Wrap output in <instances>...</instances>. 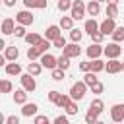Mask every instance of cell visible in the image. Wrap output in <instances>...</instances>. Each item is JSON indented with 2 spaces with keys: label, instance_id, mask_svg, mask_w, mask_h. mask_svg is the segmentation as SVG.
Instances as JSON below:
<instances>
[{
  "label": "cell",
  "instance_id": "cell-1",
  "mask_svg": "<svg viewBox=\"0 0 124 124\" xmlns=\"http://www.w3.org/2000/svg\"><path fill=\"white\" fill-rule=\"evenodd\" d=\"M85 91H87V83L85 81H76L72 87H70V97L74 101H81L85 97Z\"/></svg>",
  "mask_w": 124,
  "mask_h": 124
},
{
  "label": "cell",
  "instance_id": "cell-2",
  "mask_svg": "<svg viewBox=\"0 0 124 124\" xmlns=\"http://www.w3.org/2000/svg\"><path fill=\"white\" fill-rule=\"evenodd\" d=\"M85 12H87V6H85L81 0H74V4H72V10H70V16H72L74 19H83Z\"/></svg>",
  "mask_w": 124,
  "mask_h": 124
},
{
  "label": "cell",
  "instance_id": "cell-3",
  "mask_svg": "<svg viewBox=\"0 0 124 124\" xmlns=\"http://www.w3.org/2000/svg\"><path fill=\"white\" fill-rule=\"evenodd\" d=\"M19 81H21V85H23V89H25L27 93H33V91L37 89L35 76H31V74H21V76H19Z\"/></svg>",
  "mask_w": 124,
  "mask_h": 124
},
{
  "label": "cell",
  "instance_id": "cell-4",
  "mask_svg": "<svg viewBox=\"0 0 124 124\" xmlns=\"http://www.w3.org/2000/svg\"><path fill=\"white\" fill-rule=\"evenodd\" d=\"M120 52H122V46H120L118 43H114V41H112V43H108V45L105 46V52H103V54H105L108 60H112V58H118V56H120Z\"/></svg>",
  "mask_w": 124,
  "mask_h": 124
},
{
  "label": "cell",
  "instance_id": "cell-5",
  "mask_svg": "<svg viewBox=\"0 0 124 124\" xmlns=\"http://www.w3.org/2000/svg\"><path fill=\"white\" fill-rule=\"evenodd\" d=\"M39 62H41L43 68H46V70H54V68H58V58L52 56V54H48V52H45V54L39 58Z\"/></svg>",
  "mask_w": 124,
  "mask_h": 124
},
{
  "label": "cell",
  "instance_id": "cell-6",
  "mask_svg": "<svg viewBox=\"0 0 124 124\" xmlns=\"http://www.w3.org/2000/svg\"><path fill=\"white\" fill-rule=\"evenodd\" d=\"M103 52H105V46H101L99 43H91V45L87 46V50H85V54H87V58H89V60L99 58Z\"/></svg>",
  "mask_w": 124,
  "mask_h": 124
},
{
  "label": "cell",
  "instance_id": "cell-7",
  "mask_svg": "<svg viewBox=\"0 0 124 124\" xmlns=\"http://www.w3.org/2000/svg\"><path fill=\"white\" fill-rule=\"evenodd\" d=\"M110 118H112V122L124 120V103H116V105L110 107Z\"/></svg>",
  "mask_w": 124,
  "mask_h": 124
},
{
  "label": "cell",
  "instance_id": "cell-8",
  "mask_svg": "<svg viewBox=\"0 0 124 124\" xmlns=\"http://www.w3.org/2000/svg\"><path fill=\"white\" fill-rule=\"evenodd\" d=\"M114 29H116V23H114V19L112 17H107L105 21H101V25H99V31L107 37V35H112L114 33Z\"/></svg>",
  "mask_w": 124,
  "mask_h": 124
},
{
  "label": "cell",
  "instance_id": "cell-9",
  "mask_svg": "<svg viewBox=\"0 0 124 124\" xmlns=\"http://www.w3.org/2000/svg\"><path fill=\"white\" fill-rule=\"evenodd\" d=\"M16 21H17L19 25H31V23L35 21V17H33L31 12L23 10V12H17V14H16Z\"/></svg>",
  "mask_w": 124,
  "mask_h": 124
},
{
  "label": "cell",
  "instance_id": "cell-10",
  "mask_svg": "<svg viewBox=\"0 0 124 124\" xmlns=\"http://www.w3.org/2000/svg\"><path fill=\"white\" fill-rule=\"evenodd\" d=\"M62 54H66L68 58H78V56L81 54V48L78 46V43H70V45H66V46H64Z\"/></svg>",
  "mask_w": 124,
  "mask_h": 124
},
{
  "label": "cell",
  "instance_id": "cell-11",
  "mask_svg": "<svg viewBox=\"0 0 124 124\" xmlns=\"http://www.w3.org/2000/svg\"><path fill=\"white\" fill-rule=\"evenodd\" d=\"M105 72H107V74H118V72H122V62H120L118 58L108 60L107 66H105Z\"/></svg>",
  "mask_w": 124,
  "mask_h": 124
},
{
  "label": "cell",
  "instance_id": "cell-12",
  "mask_svg": "<svg viewBox=\"0 0 124 124\" xmlns=\"http://www.w3.org/2000/svg\"><path fill=\"white\" fill-rule=\"evenodd\" d=\"M45 37H46L48 41H54V39L62 37V27H60V25H48V27H46Z\"/></svg>",
  "mask_w": 124,
  "mask_h": 124
},
{
  "label": "cell",
  "instance_id": "cell-13",
  "mask_svg": "<svg viewBox=\"0 0 124 124\" xmlns=\"http://www.w3.org/2000/svg\"><path fill=\"white\" fill-rule=\"evenodd\" d=\"M4 72H6L8 76H21V66H19L17 62H8V64L4 66Z\"/></svg>",
  "mask_w": 124,
  "mask_h": 124
},
{
  "label": "cell",
  "instance_id": "cell-14",
  "mask_svg": "<svg viewBox=\"0 0 124 124\" xmlns=\"http://www.w3.org/2000/svg\"><path fill=\"white\" fill-rule=\"evenodd\" d=\"M37 110H39L37 103H25L21 108V114L23 116H37Z\"/></svg>",
  "mask_w": 124,
  "mask_h": 124
},
{
  "label": "cell",
  "instance_id": "cell-15",
  "mask_svg": "<svg viewBox=\"0 0 124 124\" xmlns=\"http://www.w3.org/2000/svg\"><path fill=\"white\" fill-rule=\"evenodd\" d=\"M14 29H16V21H14L12 17H6V19L2 21V33H4V35H12Z\"/></svg>",
  "mask_w": 124,
  "mask_h": 124
},
{
  "label": "cell",
  "instance_id": "cell-16",
  "mask_svg": "<svg viewBox=\"0 0 124 124\" xmlns=\"http://www.w3.org/2000/svg\"><path fill=\"white\" fill-rule=\"evenodd\" d=\"M4 56H6L10 62H16V60L19 58V48H17V46H6Z\"/></svg>",
  "mask_w": 124,
  "mask_h": 124
},
{
  "label": "cell",
  "instance_id": "cell-17",
  "mask_svg": "<svg viewBox=\"0 0 124 124\" xmlns=\"http://www.w3.org/2000/svg\"><path fill=\"white\" fill-rule=\"evenodd\" d=\"M41 72H43V64H41V62L31 60V62L27 64V74H31V76H35V78H37Z\"/></svg>",
  "mask_w": 124,
  "mask_h": 124
},
{
  "label": "cell",
  "instance_id": "cell-18",
  "mask_svg": "<svg viewBox=\"0 0 124 124\" xmlns=\"http://www.w3.org/2000/svg\"><path fill=\"white\" fill-rule=\"evenodd\" d=\"M25 8H37V10H45L48 0H23Z\"/></svg>",
  "mask_w": 124,
  "mask_h": 124
},
{
  "label": "cell",
  "instance_id": "cell-19",
  "mask_svg": "<svg viewBox=\"0 0 124 124\" xmlns=\"http://www.w3.org/2000/svg\"><path fill=\"white\" fill-rule=\"evenodd\" d=\"M99 25H101V23H97V21H95V17H91V19H87V21H85V27H83V29H85L89 35H93V33H97V31H99Z\"/></svg>",
  "mask_w": 124,
  "mask_h": 124
},
{
  "label": "cell",
  "instance_id": "cell-20",
  "mask_svg": "<svg viewBox=\"0 0 124 124\" xmlns=\"http://www.w3.org/2000/svg\"><path fill=\"white\" fill-rule=\"evenodd\" d=\"M23 39H25V43H27L29 46H35V45H39V43H41V39H43V37H41L39 33H27Z\"/></svg>",
  "mask_w": 124,
  "mask_h": 124
},
{
  "label": "cell",
  "instance_id": "cell-21",
  "mask_svg": "<svg viewBox=\"0 0 124 124\" xmlns=\"http://www.w3.org/2000/svg\"><path fill=\"white\" fill-rule=\"evenodd\" d=\"M14 101H16L17 105H25V103H27V91H25V89H16Z\"/></svg>",
  "mask_w": 124,
  "mask_h": 124
},
{
  "label": "cell",
  "instance_id": "cell-22",
  "mask_svg": "<svg viewBox=\"0 0 124 124\" xmlns=\"http://www.w3.org/2000/svg\"><path fill=\"white\" fill-rule=\"evenodd\" d=\"M99 12H101V4H99L97 0H91V2L87 4V14L95 17V16H99Z\"/></svg>",
  "mask_w": 124,
  "mask_h": 124
},
{
  "label": "cell",
  "instance_id": "cell-23",
  "mask_svg": "<svg viewBox=\"0 0 124 124\" xmlns=\"http://www.w3.org/2000/svg\"><path fill=\"white\" fill-rule=\"evenodd\" d=\"M60 27L72 31V29H74V17H72V16H62V17H60Z\"/></svg>",
  "mask_w": 124,
  "mask_h": 124
},
{
  "label": "cell",
  "instance_id": "cell-24",
  "mask_svg": "<svg viewBox=\"0 0 124 124\" xmlns=\"http://www.w3.org/2000/svg\"><path fill=\"white\" fill-rule=\"evenodd\" d=\"M41 56H43V52H41V48H39L37 45L27 48V58H29V60H37V58H41Z\"/></svg>",
  "mask_w": 124,
  "mask_h": 124
},
{
  "label": "cell",
  "instance_id": "cell-25",
  "mask_svg": "<svg viewBox=\"0 0 124 124\" xmlns=\"http://www.w3.org/2000/svg\"><path fill=\"white\" fill-rule=\"evenodd\" d=\"M105 66H107V62H103L101 58H95V60H91V72H95V74L103 72V70H105Z\"/></svg>",
  "mask_w": 124,
  "mask_h": 124
},
{
  "label": "cell",
  "instance_id": "cell-26",
  "mask_svg": "<svg viewBox=\"0 0 124 124\" xmlns=\"http://www.w3.org/2000/svg\"><path fill=\"white\" fill-rule=\"evenodd\" d=\"M83 81L87 83V87H93L99 79H97V74L95 72H85V76H83Z\"/></svg>",
  "mask_w": 124,
  "mask_h": 124
},
{
  "label": "cell",
  "instance_id": "cell-27",
  "mask_svg": "<svg viewBox=\"0 0 124 124\" xmlns=\"http://www.w3.org/2000/svg\"><path fill=\"white\" fill-rule=\"evenodd\" d=\"M99 120V112H95L93 108H87V114H85V124H95Z\"/></svg>",
  "mask_w": 124,
  "mask_h": 124
},
{
  "label": "cell",
  "instance_id": "cell-28",
  "mask_svg": "<svg viewBox=\"0 0 124 124\" xmlns=\"http://www.w3.org/2000/svg\"><path fill=\"white\" fill-rule=\"evenodd\" d=\"M89 108H93L95 112H99V114H101V112L105 110V103H103L101 99H93V101H91V105H89Z\"/></svg>",
  "mask_w": 124,
  "mask_h": 124
},
{
  "label": "cell",
  "instance_id": "cell-29",
  "mask_svg": "<svg viewBox=\"0 0 124 124\" xmlns=\"http://www.w3.org/2000/svg\"><path fill=\"white\" fill-rule=\"evenodd\" d=\"M72 101H74V99H72L70 95H60V99L56 101V107H60V108H66V107H68Z\"/></svg>",
  "mask_w": 124,
  "mask_h": 124
},
{
  "label": "cell",
  "instance_id": "cell-30",
  "mask_svg": "<svg viewBox=\"0 0 124 124\" xmlns=\"http://www.w3.org/2000/svg\"><path fill=\"white\" fill-rule=\"evenodd\" d=\"M118 16V4H107V17H116Z\"/></svg>",
  "mask_w": 124,
  "mask_h": 124
},
{
  "label": "cell",
  "instance_id": "cell-31",
  "mask_svg": "<svg viewBox=\"0 0 124 124\" xmlns=\"http://www.w3.org/2000/svg\"><path fill=\"white\" fill-rule=\"evenodd\" d=\"M66 78V70H62V68H54L52 70V79L54 81H62Z\"/></svg>",
  "mask_w": 124,
  "mask_h": 124
},
{
  "label": "cell",
  "instance_id": "cell-32",
  "mask_svg": "<svg viewBox=\"0 0 124 124\" xmlns=\"http://www.w3.org/2000/svg\"><path fill=\"white\" fill-rule=\"evenodd\" d=\"M72 4H74V0H58V10L60 12H68V10H72Z\"/></svg>",
  "mask_w": 124,
  "mask_h": 124
},
{
  "label": "cell",
  "instance_id": "cell-33",
  "mask_svg": "<svg viewBox=\"0 0 124 124\" xmlns=\"http://www.w3.org/2000/svg\"><path fill=\"white\" fill-rule=\"evenodd\" d=\"M112 41H114V43H120V41H124V25L114 29V33H112Z\"/></svg>",
  "mask_w": 124,
  "mask_h": 124
},
{
  "label": "cell",
  "instance_id": "cell-34",
  "mask_svg": "<svg viewBox=\"0 0 124 124\" xmlns=\"http://www.w3.org/2000/svg\"><path fill=\"white\" fill-rule=\"evenodd\" d=\"M50 45H52V41H48L46 37H43V39H41V43H39L37 46H39V48H41V52L45 54V52H46V50L50 48Z\"/></svg>",
  "mask_w": 124,
  "mask_h": 124
},
{
  "label": "cell",
  "instance_id": "cell-35",
  "mask_svg": "<svg viewBox=\"0 0 124 124\" xmlns=\"http://www.w3.org/2000/svg\"><path fill=\"white\" fill-rule=\"evenodd\" d=\"M12 89H14V85H12L10 79H2V81H0V91H2V93H10Z\"/></svg>",
  "mask_w": 124,
  "mask_h": 124
},
{
  "label": "cell",
  "instance_id": "cell-36",
  "mask_svg": "<svg viewBox=\"0 0 124 124\" xmlns=\"http://www.w3.org/2000/svg\"><path fill=\"white\" fill-rule=\"evenodd\" d=\"M81 37H83V33H81L79 29H72V31H70V39H72V43H79Z\"/></svg>",
  "mask_w": 124,
  "mask_h": 124
},
{
  "label": "cell",
  "instance_id": "cell-37",
  "mask_svg": "<svg viewBox=\"0 0 124 124\" xmlns=\"http://www.w3.org/2000/svg\"><path fill=\"white\" fill-rule=\"evenodd\" d=\"M58 68H62V70H68V68H70V58H68L66 54H62V56L58 58Z\"/></svg>",
  "mask_w": 124,
  "mask_h": 124
},
{
  "label": "cell",
  "instance_id": "cell-38",
  "mask_svg": "<svg viewBox=\"0 0 124 124\" xmlns=\"http://www.w3.org/2000/svg\"><path fill=\"white\" fill-rule=\"evenodd\" d=\"M78 110H79V108H78V103H76V101H72V103L66 107V114H68V116H74V114H78Z\"/></svg>",
  "mask_w": 124,
  "mask_h": 124
},
{
  "label": "cell",
  "instance_id": "cell-39",
  "mask_svg": "<svg viewBox=\"0 0 124 124\" xmlns=\"http://www.w3.org/2000/svg\"><path fill=\"white\" fill-rule=\"evenodd\" d=\"M14 35H16V37H25V35H27L25 25H19V23H17V25H16V29H14Z\"/></svg>",
  "mask_w": 124,
  "mask_h": 124
},
{
  "label": "cell",
  "instance_id": "cell-40",
  "mask_svg": "<svg viewBox=\"0 0 124 124\" xmlns=\"http://www.w3.org/2000/svg\"><path fill=\"white\" fill-rule=\"evenodd\" d=\"M66 45H68V43H66V39H64V37H58V39H54V41H52V46L62 48V50H64V46H66Z\"/></svg>",
  "mask_w": 124,
  "mask_h": 124
},
{
  "label": "cell",
  "instance_id": "cell-41",
  "mask_svg": "<svg viewBox=\"0 0 124 124\" xmlns=\"http://www.w3.org/2000/svg\"><path fill=\"white\" fill-rule=\"evenodd\" d=\"M60 95H62V93H60V91H56V89H52V91H48V101H50V103H54V105H56V101H58V99H60Z\"/></svg>",
  "mask_w": 124,
  "mask_h": 124
},
{
  "label": "cell",
  "instance_id": "cell-42",
  "mask_svg": "<svg viewBox=\"0 0 124 124\" xmlns=\"http://www.w3.org/2000/svg\"><path fill=\"white\" fill-rule=\"evenodd\" d=\"M35 124H52V122L48 120V116H45V114H37V116H35Z\"/></svg>",
  "mask_w": 124,
  "mask_h": 124
},
{
  "label": "cell",
  "instance_id": "cell-43",
  "mask_svg": "<svg viewBox=\"0 0 124 124\" xmlns=\"http://www.w3.org/2000/svg\"><path fill=\"white\" fill-rule=\"evenodd\" d=\"M91 91H93V93H95V95H101V93H103V91H105V85H103V83H101V81H97V83H95V85H93V87H91Z\"/></svg>",
  "mask_w": 124,
  "mask_h": 124
},
{
  "label": "cell",
  "instance_id": "cell-44",
  "mask_svg": "<svg viewBox=\"0 0 124 124\" xmlns=\"http://www.w3.org/2000/svg\"><path fill=\"white\" fill-rule=\"evenodd\" d=\"M103 39H105V35H103L101 31H97V33H93V35H91V41H93V43H99V45H101V43H103Z\"/></svg>",
  "mask_w": 124,
  "mask_h": 124
},
{
  "label": "cell",
  "instance_id": "cell-45",
  "mask_svg": "<svg viewBox=\"0 0 124 124\" xmlns=\"http://www.w3.org/2000/svg\"><path fill=\"white\" fill-rule=\"evenodd\" d=\"M79 70H81V72H91V60L79 62Z\"/></svg>",
  "mask_w": 124,
  "mask_h": 124
},
{
  "label": "cell",
  "instance_id": "cell-46",
  "mask_svg": "<svg viewBox=\"0 0 124 124\" xmlns=\"http://www.w3.org/2000/svg\"><path fill=\"white\" fill-rule=\"evenodd\" d=\"M52 124H70V120H68V116H62V114H60V116H56V118H54V122H52Z\"/></svg>",
  "mask_w": 124,
  "mask_h": 124
},
{
  "label": "cell",
  "instance_id": "cell-47",
  "mask_svg": "<svg viewBox=\"0 0 124 124\" xmlns=\"http://www.w3.org/2000/svg\"><path fill=\"white\" fill-rule=\"evenodd\" d=\"M6 124H19V118L12 114V116H8V118H6Z\"/></svg>",
  "mask_w": 124,
  "mask_h": 124
},
{
  "label": "cell",
  "instance_id": "cell-48",
  "mask_svg": "<svg viewBox=\"0 0 124 124\" xmlns=\"http://www.w3.org/2000/svg\"><path fill=\"white\" fill-rule=\"evenodd\" d=\"M4 6L12 8V6H16V0H4Z\"/></svg>",
  "mask_w": 124,
  "mask_h": 124
},
{
  "label": "cell",
  "instance_id": "cell-49",
  "mask_svg": "<svg viewBox=\"0 0 124 124\" xmlns=\"http://www.w3.org/2000/svg\"><path fill=\"white\" fill-rule=\"evenodd\" d=\"M120 0H107V4H118Z\"/></svg>",
  "mask_w": 124,
  "mask_h": 124
},
{
  "label": "cell",
  "instance_id": "cell-50",
  "mask_svg": "<svg viewBox=\"0 0 124 124\" xmlns=\"http://www.w3.org/2000/svg\"><path fill=\"white\" fill-rule=\"evenodd\" d=\"M95 124H107V122H103V120H97V122H95Z\"/></svg>",
  "mask_w": 124,
  "mask_h": 124
},
{
  "label": "cell",
  "instance_id": "cell-51",
  "mask_svg": "<svg viewBox=\"0 0 124 124\" xmlns=\"http://www.w3.org/2000/svg\"><path fill=\"white\" fill-rule=\"evenodd\" d=\"M97 2H99V4H101V2H103V0H97ZM105 2H107V0H105Z\"/></svg>",
  "mask_w": 124,
  "mask_h": 124
},
{
  "label": "cell",
  "instance_id": "cell-52",
  "mask_svg": "<svg viewBox=\"0 0 124 124\" xmlns=\"http://www.w3.org/2000/svg\"><path fill=\"white\" fill-rule=\"evenodd\" d=\"M112 124H120V122H112Z\"/></svg>",
  "mask_w": 124,
  "mask_h": 124
},
{
  "label": "cell",
  "instance_id": "cell-53",
  "mask_svg": "<svg viewBox=\"0 0 124 124\" xmlns=\"http://www.w3.org/2000/svg\"><path fill=\"white\" fill-rule=\"evenodd\" d=\"M122 70H124V62H122Z\"/></svg>",
  "mask_w": 124,
  "mask_h": 124
}]
</instances>
